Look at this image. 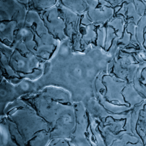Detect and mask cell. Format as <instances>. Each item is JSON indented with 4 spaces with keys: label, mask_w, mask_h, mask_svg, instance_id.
<instances>
[{
    "label": "cell",
    "mask_w": 146,
    "mask_h": 146,
    "mask_svg": "<svg viewBox=\"0 0 146 146\" xmlns=\"http://www.w3.org/2000/svg\"><path fill=\"white\" fill-rule=\"evenodd\" d=\"M103 60L101 49L91 47L84 52H75L67 39L45 63L41 77L21 82L18 85L19 91L25 96L56 87L69 92L75 102L85 104L94 97V82L102 72Z\"/></svg>",
    "instance_id": "cell-1"
},
{
    "label": "cell",
    "mask_w": 146,
    "mask_h": 146,
    "mask_svg": "<svg viewBox=\"0 0 146 146\" xmlns=\"http://www.w3.org/2000/svg\"><path fill=\"white\" fill-rule=\"evenodd\" d=\"M0 146H47L49 127L35 109L21 98L1 112Z\"/></svg>",
    "instance_id": "cell-2"
},
{
    "label": "cell",
    "mask_w": 146,
    "mask_h": 146,
    "mask_svg": "<svg viewBox=\"0 0 146 146\" xmlns=\"http://www.w3.org/2000/svg\"><path fill=\"white\" fill-rule=\"evenodd\" d=\"M131 111L117 114L107 112L97 120L99 128L107 146L127 134H133L131 130Z\"/></svg>",
    "instance_id": "cell-6"
},
{
    "label": "cell",
    "mask_w": 146,
    "mask_h": 146,
    "mask_svg": "<svg viewBox=\"0 0 146 146\" xmlns=\"http://www.w3.org/2000/svg\"><path fill=\"white\" fill-rule=\"evenodd\" d=\"M47 123L51 139H71L76 126L78 102L69 92L56 87H46L21 97Z\"/></svg>",
    "instance_id": "cell-3"
},
{
    "label": "cell",
    "mask_w": 146,
    "mask_h": 146,
    "mask_svg": "<svg viewBox=\"0 0 146 146\" xmlns=\"http://www.w3.org/2000/svg\"><path fill=\"white\" fill-rule=\"evenodd\" d=\"M131 130L146 146V104L137 106L131 111Z\"/></svg>",
    "instance_id": "cell-7"
},
{
    "label": "cell",
    "mask_w": 146,
    "mask_h": 146,
    "mask_svg": "<svg viewBox=\"0 0 146 146\" xmlns=\"http://www.w3.org/2000/svg\"><path fill=\"white\" fill-rule=\"evenodd\" d=\"M71 140L75 146H107L97 122L82 102L78 103L76 126Z\"/></svg>",
    "instance_id": "cell-5"
},
{
    "label": "cell",
    "mask_w": 146,
    "mask_h": 146,
    "mask_svg": "<svg viewBox=\"0 0 146 146\" xmlns=\"http://www.w3.org/2000/svg\"><path fill=\"white\" fill-rule=\"evenodd\" d=\"M47 146H75L71 139L57 138L52 139Z\"/></svg>",
    "instance_id": "cell-9"
},
{
    "label": "cell",
    "mask_w": 146,
    "mask_h": 146,
    "mask_svg": "<svg viewBox=\"0 0 146 146\" xmlns=\"http://www.w3.org/2000/svg\"><path fill=\"white\" fill-rule=\"evenodd\" d=\"M110 146H145L133 134H127L115 141Z\"/></svg>",
    "instance_id": "cell-8"
},
{
    "label": "cell",
    "mask_w": 146,
    "mask_h": 146,
    "mask_svg": "<svg viewBox=\"0 0 146 146\" xmlns=\"http://www.w3.org/2000/svg\"><path fill=\"white\" fill-rule=\"evenodd\" d=\"M0 52L1 79L16 85L25 80H36L43 74L45 62L22 44L10 48L1 43Z\"/></svg>",
    "instance_id": "cell-4"
}]
</instances>
